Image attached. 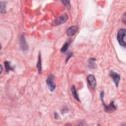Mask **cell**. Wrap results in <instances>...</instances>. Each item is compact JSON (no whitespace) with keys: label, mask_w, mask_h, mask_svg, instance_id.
<instances>
[{"label":"cell","mask_w":126,"mask_h":126,"mask_svg":"<svg viewBox=\"0 0 126 126\" xmlns=\"http://www.w3.org/2000/svg\"><path fill=\"white\" fill-rule=\"evenodd\" d=\"M100 97L101 99L102 102V103L103 105L104 106V109L106 112L107 113H112L113 112L115 111L116 109V107L114 104V102H111L108 105H106V103H104V100H103V97H104V92H102L100 94Z\"/></svg>","instance_id":"obj_1"},{"label":"cell","mask_w":126,"mask_h":126,"mask_svg":"<svg viewBox=\"0 0 126 126\" xmlns=\"http://www.w3.org/2000/svg\"><path fill=\"white\" fill-rule=\"evenodd\" d=\"M126 36V30L125 29H120L118 31L117 34V40L119 44L123 46L126 47V42L125 41V37Z\"/></svg>","instance_id":"obj_2"},{"label":"cell","mask_w":126,"mask_h":126,"mask_svg":"<svg viewBox=\"0 0 126 126\" xmlns=\"http://www.w3.org/2000/svg\"><path fill=\"white\" fill-rule=\"evenodd\" d=\"M68 19V15L67 13H64L60 17H59L56 20H55L52 23V25L55 26L61 25L67 22Z\"/></svg>","instance_id":"obj_3"},{"label":"cell","mask_w":126,"mask_h":126,"mask_svg":"<svg viewBox=\"0 0 126 126\" xmlns=\"http://www.w3.org/2000/svg\"><path fill=\"white\" fill-rule=\"evenodd\" d=\"M53 78V75L52 74H50L49 75H48L46 79L47 85L49 89L50 90L51 92H53L56 87V84L54 82Z\"/></svg>","instance_id":"obj_4"},{"label":"cell","mask_w":126,"mask_h":126,"mask_svg":"<svg viewBox=\"0 0 126 126\" xmlns=\"http://www.w3.org/2000/svg\"><path fill=\"white\" fill-rule=\"evenodd\" d=\"M109 76L112 79L116 87H118L119 86V82L120 81V74L115 72L111 71L109 73Z\"/></svg>","instance_id":"obj_5"},{"label":"cell","mask_w":126,"mask_h":126,"mask_svg":"<svg viewBox=\"0 0 126 126\" xmlns=\"http://www.w3.org/2000/svg\"><path fill=\"white\" fill-rule=\"evenodd\" d=\"M78 30V26H73L69 27L67 31V34L68 36H73L77 33Z\"/></svg>","instance_id":"obj_6"},{"label":"cell","mask_w":126,"mask_h":126,"mask_svg":"<svg viewBox=\"0 0 126 126\" xmlns=\"http://www.w3.org/2000/svg\"><path fill=\"white\" fill-rule=\"evenodd\" d=\"M87 82L90 87L93 88H95L96 86V80L95 76L92 75L90 74L87 77Z\"/></svg>","instance_id":"obj_7"},{"label":"cell","mask_w":126,"mask_h":126,"mask_svg":"<svg viewBox=\"0 0 126 126\" xmlns=\"http://www.w3.org/2000/svg\"><path fill=\"white\" fill-rule=\"evenodd\" d=\"M20 42L21 46V48L23 51H27L28 49V45L27 44V41L24 35H22V36L21 37Z\"/></svg>","instance_id":"obj_8"},{"label":"cell","mask_w":126,"mask_h":126,"mask_svg":"<svg viewBox=\"0 0 126 126\" xmlns=\"http://www.w3.org/2000/svg\"><path fill=\"white\" fill-rule=\"evenodd\" d=\"M71 90H72V94H73V97H74V99L75 100H76L78 102H80V99H79V97H78V93H77L75 87V86L74 85L72 86V87L71 88Z\"/></svg>","instance_id":"obj_9"},{"label":"cell","mask_w":126,"mask_h":126,"mask_svg":"<svg viewBox=\"0 0 126 126\" xmlns=\"http://www.w3.org/2000/svg\"><path fill=\"white\" fill-rule=\"evenodd\" d=\"M37 68L38 69L39 73L41 74L42 73V64H41V56L40 54L39 55V60L37 63Z\"/></svg>","instance_id":"obj_10"},{"label":"cell","mask_w":126,"mask_h":126,"mask_svg":"<svg viewBox=\"0 0 126 126\" xmlns=\"http://www.w3.org/2000/svg\"><path fill=\"white\" fill-rule=\"evenodd\" d=\"M5 66L6 72L13 71V68L10 65V62L9 61H5Z\"/></svg>","instance_id":"obj_11"},{"label":"cell","mask_w":126,"mask_h":126,"mask_svg":"<svg viewBox=\"0 0 126 126\" xmlns=\"http://www.w3.org/2000/svg\"><path fill=\"white\" fill-rule=\"evenodd\" d=\"M0 5H1V13H5L6 2H1V3H0Z\"/></svg>","instance_id":"obj_12"},{"label":"cell","mask_w":126,"mask_h":126,"mask_svg":"<svg viewBox=\"0 0 126 126\" xmlns=\"http://www.w3.org/2000/svg\"><path fill=\"white\" fill-rule=\"evenodd\" d=\"M69 44L68 43H66L64 45H63L61 48V52L62 53H65L66 52V51L68 50V46H69Z\"/></svg>","instance_id":"obj_13"},{"label":"cell","mask_w":126,"mask_h":126,"mask_svg":"<svg viewBox=\"0 0 126 126\" xmlns=\"http://www.w3.org/2000/svg\"><path fill=\"white\" fill-rule=\"evenodd\" d=\"M96 61V59L90 58L89 60V66L90 68H95V62Z\"/></svg>","instance_id":"obj_14"},{"label":"cell","mask_w":126,"mask_h":126,"mask_svg":"<svg viewBox=\"0 0 126 126\" xmlns=\"http://www.w3.org/2000/svg\"><path fill=\"white\" fill-rule=\"evenodd\" d=\"M61 2L68 9H69L70 8H71V4H70L69 1H61Z\"/></svg>","instance_id":"obj_15"},{"label":"cell","mask_w":126,"mask_h":126,"mask_svg":"<svg viewBox=\"0 0 126 126\" xmlns=\"http://www.w3.org/2000/svg\"><path fill=\"white\" fill-rule=\"evenodd\" d=\"M73 53H72V52H70V53H69L68 54V55H67V57L66 60V63H67L69 59L73 56Z\"/></svg>","instance_id":"obj_16"},{"label":"cell","mask_w":126,"mask_h":126,"mask_svg":"<svg viewBox=\"0 0 126 126\" xmlns=\"http://www.w3.org/2000/svg\"><path fill=\"white\" fill-rule=\"evenodd\" d=\"M54 116H55V119H57L58 117V115L57 113H55V114H54Z\"/></svg>","instance_id":"obj_17"},{"label":"cell","mask_w":126,"mask_h":126,"mask_svg":"<svg viewBox=\"0 0 126 126\" xmlns=\"http://www.w3.org/2000/svg\"><path fill=\"white\" fill-rule=\"evenodd\" d=\"M123 20L124 21V23L125 24V20H126V18H125V13L124 14V18H123Z\"/></svg>","instance_id":"obj_18"},{"label":"cell","mask_w":126,"mask_h":126,"mask_svg":"<svg viewBox=\"0 0 126 126\" xmlns=\"http://www.w3.org/2000/svg\"><path fill=\"white\" fill-rule=\"evenodd\" d=\"M1 73H2V71H3V67H2V66L1 65Z\"/></svg>","instance_id":"obj_19"}]
</instances>
